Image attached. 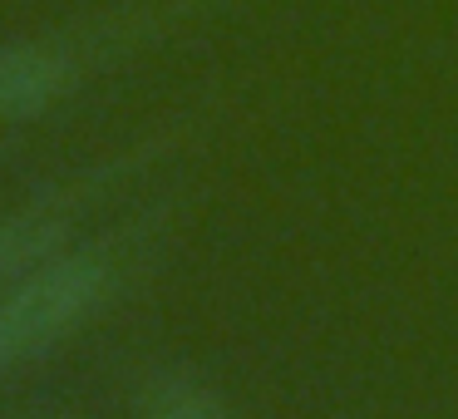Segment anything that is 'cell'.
Segmentation results:
<instances>
[{"instance_id": "obj_1", "label": "cell", "mask_w": 458, "mask_h": 419, "mask_svg": "<svg viewBox=\"0 0 458 419\" xmlns=\"http://www.w3.org/2000/svg\"><path fill=\"white\" fill-rule=\"evenodd\" d=\"M109 291V267L99 252H55L30 277L0 296V370L50 355L64 336L94 316Z\"/></svg>"}, {"instance_id": "obj_2", "label": "cell", "mask_w": 458, "mask_h": 419, "mask_svg": "<svg viewBox=\"0 0 458 419\" xmlns=\"http://www.w3.org/2000/svg\"><path fill=\"white\" fill-rule=\"evenodd\" d=\"M70 90V64L50 45H0V124L40 119Z\"/></svg>"}, {"instance_id": "obj_3", "label": "cell", "mask_w": 458, "mask_h": 419, "mask_svg": "<svg viewBox=\"0 0 458 419\" xmlns=\"http://www.w3.org/2000/svg\"><path fill=\"white\" fill-rule=\"evenodd\" d=\"M60 237H64V222L50 218V212H21V218L0 222V296L21 277H30L45 257H55Z\"/></svg>"}, {"instance_id": "obj_4", "label": "cell", "mask_w": 458, "mask_h": 419, "mask_svg": "<svg viewBox=\"0 0 458 419\" xmlns=\"http://www.w3.org/2000/svg\"><path fill=\"white\" fill-rule=\"evenodd\" d=\"M143 419H227L222 399L182 370H158L143 385Z\"/></svg>"}]
</instances>
